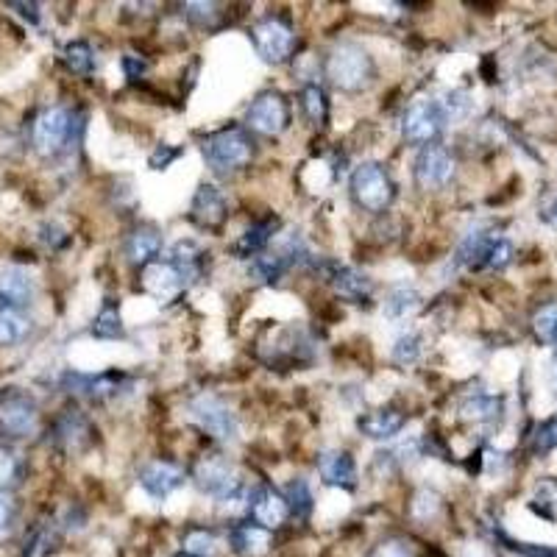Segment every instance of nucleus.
Instances as JSON below:
<instances>
[{"label":"nucleus","mask_w":557,"mask_h":557,"mask_svg":"<svg viewBox=\"0 0 557 557\" xmlns=\"http://www.w3.org/2000/svg\"><path fill=\"white\" fill-rule=\"evenodd\" d=\"M326 78L340 92L365 90L376 76L374 59L357 42H337L326 56Z\"/></svg>","instance_id":"obj_1"},{"label":"nucleus","mask_w":557,"mask_h":557,"mask_svg":"<svg viewBox=\"0 0 557 557\" xmlns=\"http://www.w3.org/2000/svg\"><path fill=\"white\" fill-rule=\"evenodd\" d=\"M201 154L215 176H234L254 159V140L243 126H229L209 134L201 145Z\"/></svg>","instance_id":"obj_2"},{"label":"nucleus","mask_w":557,"mask_h":557,"mask_svg":"<svg viewBox=\"0 0 557 557\" xmlns=\"http://www.w3.org/2000/svg\"><path fill=\"white\" fill-rule=\"evenodd\" d=\"M351 198L365 212H385L396 198V184L379 162H363L351 173Z\"/></svg>","instance_id":"obj_3"},{"label":"nucleus","mask_w":557,"mask_h":557,"mask_svg":"<svg viewBox=\"0 0 557 557\" xmlns=\"http://www.w3.org/2000/svg\"><path fill=\"white\" fill-rule=\"evenodd\" d=\"M78 129H81V120L73 109L51 106L34 123V148L42 156H56L76 140Z\"/></svg>","instance_id":"obj_4"},{"label":"nucleus","mask_w":557,"mask_h":557,"mask_svg":"<svg viewBox=\"0 0 557 557\" xmlns=\"http://www.w3.org/2000/svg\"><path fill=\"white\" fill-rule=\"evenodd\" d=\"M446 126L449 123H446V115H443L441 101L415 98L402 117V137L410 145H424L427 148L429 143H435L441 137V131Z\"/></svg>","instance_id":"obj_5"},{"label":"nucleus","mask_w":557,"mask_h":557,"mask_svg":"<svg viewBox=\"0 0 557 557\" xmlns=\"http://www.w3.org/2000/svg\"><path fill=\"white\" fill-rule=\"evenodd\" d=\"M193 482L198 485V491L207 493L218 502H229V499H237L240 491H243V480L237 474V468L221 457V454H212V457H204L198 460V466L193 471Z\"/></svg>","instance_id":"obj_6"},{"label":"nucleus","mask_w":557,"mask_h":557,"mask_svg":"<svg viewBox=\"0 0 557 557\" xmlns=\"http://www.w3.org/2000/svg\"><path fill=\"white\" fill-rule=\"evenodd\" d=\"M251 39H254V48L260 53V59L268 65H285L296 51V31L285 17L260 20L257 26L251 28Z\"/></svg>","instance_id":"obj_7"},{"label":"nucleus","mask_w":557,"mask_h":557,"mask_svg":"<svg viewBox=\"0 0 557 557\" xmlns=\"http://www.w3.org/2000/svg\"><path fill=\"white\" fill-rule=\"evenodd\" d=\"M187 413L212 438H218V441H234L237 438V415L218 396H212V393L195 396L193 402L187 404Z\"/></svg>","instance_id":"obj_8"},{"label":"nucleus","mask_w":557,"mask_h":557,"mask_svg":"<svg viewBox=\"0 0 557 557\" xmlns=\"http://www.w3.org/2000/svg\"><path fill=\"white\" fill-rule=\"evenodd\" d=\"M37 421V402L28 393L9 390L0 396V438H6V441L28 438L37 429Z\"/></svg>","instance_id":"obj_9"},{"label":"nucleus","mask_w":557,"mask_h":557,"mask_svg":"<svg viewBox=\"0 0 557 557\" xmlns=\"http://www.w3.org/2000/svg\"><path fill=\"white\" fill-rule=\"evenodd\" d=\"M290 126V104L282 92H262L246 112V129L262 137H279Z\"/></svg>","instance_id":"obj_10"},{"label":"nucleus","mask_w":557,"mask_h":557,"mask_svg":"<svg viewBox=\"0 0 557 557\" xmlns=\"http://www.w3.org/2000/svg\"><path fill=\"white\" fill-rule=\"evenodd\" d=\"M413 176L415 184L427 193L429 190H443L454 176V156L441 145H427V148H421V154L415 156Z\"/></svg>","instance_id":"obj_11"},{"label":"nucleus","mask_w":557,"mask_h":557,"mask_svg":"<svg viewBox=\"0 0 557 557\" xmlns=\"http://www.w3.org/2000/svg\"><path fill=\"white\" fill-rule=\"evenodd\" d=\"M246 513L248 519L265 527V530H279L290 519V505H287V499L276 488L257 485L254 491L248 493Z\"/></svg>","instance_id":"obj_12"},{"label":"nucleus","mask_w":557,"mask_h":557,"mask_svg":"<svg viewBox=\"0 0 557 557\" xmlns=\"http://www.w3.org/2000/svg\"><path fill=\"white\" fill-rule=\"evenodd\" d=\"M301 254H304V246L293 237L285 248H276L273 254L254 257V260H251V268H248V276H254L262 285H271L276 279H282L298 260H304Z\"/></svg>","instance_id":"obj_13"},{"label":"nucleus","mask_w":557,"mask_h":557,"mask_svg":"<svg viewBox=\"0 0 557 557\" xmlns=\"http://www.w3.org/2000/svg\"><path fill=\"white\" fill-rule=\"evenodd\" d=\"M137 480L143 485V491L154 499H168L170 493L179 491L184 485V468L176 466V463H168V460H154L148 466L140 468Z\"/></svg>","instance_id":"obj_14"},{"label":"nucleus","mask_w":557,"mask_h":557,"mask_svg":"<svg viewBox=\"0 0 557 557\" xmlns=\"http://www.w3.org/2000/svg\"><path fill=\"white\" fill-rule=\"evenodd\" d=\"M321 271L329 279V285L335 287L337 296L349 298L354 304H363L371 298L374 282L365 273L354 271L349 265H337V262H321Z\"/></svg>","instance_id":"obj_15"},{"label":"nucleus","mask_w":557,"mask_h":557,"mask_svg":"<svg viewBox=\"0 0 557 557\" xmlns=\"http://www.w3.org/2000/svg\"><path fill=\"white\" fill-rule=\"evenodd\" d=\"M140 285H143V290L148 296L173 298L182 293L187 282L182 279V273L173 268V262L154 260L148 262L145 268H140Z\"/></svg>","instance_id":"obj_16"},{"label":"nucleus","mask_w":557,"mask_h":557,"mask_svg":"<svg viewBox=\"0 0 557 557\" xmlns=\"http://www.w3.org/2000/svg\"><path fill=\"white\" fill-rule=\"evenodd\" d=\"M318 474L329 488H346L351 491L357 485V466L354 457L343 449H326L318 454Z\"/></svg>","instance_id":"obj_17"},{"label":"nucleus","mask_w":557,"mask_h":557,"mask_svg":"<svg viewBox=\"0 0 557 557\" xmlns=\"http://www.w3.org/2000/svg\"><path fill=\"white\" fill-rule=\"evenodd\" d=\"M190 218L201 229H218L226 221V198L215 184H201L190 204Z\"/></svg>","instance_id":"obj_18"},{"label":"nucleus","mask_w":557,"mask_h":557,"mask_svg":"<svg viewBox=\"0 0 557 557\" xmlns=\"http://www.w3.org/2000/svg\"><path fill=\"white\" fill-rule=\"evenodd\" d=\"M31 298H34V279L26 271L9 268L6 273H0V310H26Z\"/></svg>","instance_id":"obj_19"},{"label":"nucleus","mask_w":557,"mask_h":557,"mask_svg":"<svg viewBox=\"0 0 557 557\" xmlns=\"http://www.w3.org/2000/svg\"><path fill=\"white\" fill-rule=\"evenodd\" d=\"M496 240H499V234L485 232V229H471V232L460 240L457 254H454V262L463 265V268H471V271H482V268L488 265V254H491Z\"/></svg>","instance_id":"obj_20"},{"label":"nucleus","mask_w":557,"mask_h":557,"mask_svg":"<svg viewBox=\"0 0 557 557\" xmlns=\"http://www.w3.org/2000/svg\"><path fill=\"white\" fill-rule=\"evenodd\" d=\"M229 546L232 552H237L240 557H262L268 555L271 549V530H265L254 521H246V524H237L229 532Z\"/></svg>","instance_id":"obj_21"},{"label":"nucleus","mask_w":557,"mask_h":557,"mask_svg":"<svg viewBox=\"0 0 557 557\" xmlns=\"http://www.w3.org/2000/svg\"><path fill=\"white\" fill-rule=\"evenodd\" d=\"M404 413L393 410V407H382V410H374V413H365L357 418V429L363 432L365 438L371 441H390L393 435H399L404 427Z\"/></svg>","instance_id":"obj_22"},{"label":"nucleus","mask_w":557,"mask_h":557,"mask_svg":"<svg viewBox=\"0 0 557 557\" xmlns=\"http://www.w3.org/2000/svg\"><path fill=\"white\" fill-rule=\"evenodd\" d=\"M276 226H279L276 218H268V221H260L254 223V226H248L246 232L237 237V243L232 246V251L240 257V260L260 257L262 251L271 246L273 234H276Z\"/></svg>","instance_id":"obj_23"},{"label":"nucleus","mask_w":557,"mask_h":557,"mask_svg":"<svg viewBox=\"0 0 557 557\" xmlns=\"http://www.w3.org/2000/svg\"><path fill=\"white\" fill-rule=\"evenodd\" d=\"M170 262L173 268L182 273V279L190 285V282H198L201 273H204V251L195 240H179L173 251H170Z\"/></svg>","instance_id":"obj_24"},{"label":"nucleus","mask_w":557,"mask_h":557,"mask_svg":"<svg viewBox=\"0 0 557 557\" xmlns=\"http://www.w3.org/2000/svg\"><path fill=\"white\" fill-rule=\"evenodd\" d=\"M159 251H162V237L154 229H137L126 240V260L137 268H145L148 262H154Z\"/></svg>","instance_id":"obj_25"},{"label":"nucleus","mask_w":557,"mask_h":557,"mask_svg":"<svg viewBox=\"0 0 557 557\" xmlns=\"http://www.w3.org/2000/svg\"><path fill=\"white\" fill-rule=\"evenodd\" d=\"M418 307H421V296H418L415 287H390L388 298H385V315H388L390 321H407V318H413L415 312H418Z\"/></svg>","instance_id":"obj_26"},{"label":"nucleus","mask_w":557,"mask_h":557,"mask_svg":"<svg viewBox=\"0 0 557 557\" xmlns=\"http://www.w3.org/2000/svg\"><path fill=\"white\" fill-rule=\"evenodd\" d=\"M502 415V399L499 396H471L460 407V418L471 424H493Z\"/></svg>","instance_id":"obj_27"},{"label":"nucleus","mask_w":557,"mask_h":557,"mask_svg":"<svg viewBox=\"0 0 557 557\" xmlns=\"http://www.w3.org/2000/svg\"><path fill=\"white\" fill-rule=\"evenodd\" d=\"M530 510L535 516L557 524V477H544V480L535 485Z\"/></svg>","instance_id":"obj_28"},{"label":"nucleus","mask_w":557,"mask_h":557,"mask_svg":"<svg viewBox=\"0 0 557 557\" xmlns=\"http://www.w3.org/2000/svg\"><path fill=\"white\" fill-rule=\"evenodd\" d=\"M184 552L193 557H218L223 552V541L212 530L204 527H193V530L184 532L182 538Z\"/></svg>","instance_id":"obj_29"},{"label":"nucleus","mask_w":557,"mask_h":557,"mask_svg":"<svg viewBox=\"0 0 557 557\" xmlns=\"http://www.w3.org/2000/svg\"><path fill=\"white\" fill-rule=\"evenodd\" d=\"M301 109H304V115H307L312 126H324L326 117H329V101H326L324 87L304 84V90H301Z\"/></svg>","instance_id":"obj_30"},{"label":"nucleus","mask_w":557,"mask_h":557,"mask_svg":"<svg viewBox=\"0 0 557 557\" xmlns=\"http://www.w3.org/2000/svg\"><path fill=\"white\" fill-rule=\"evenodd\" d=\"M123 318H120V310H117L115 301H106L101 312H98V318H95V324H92V335L101 337V340H117V337H123Z\"/></svg>","instance_id":"obj_31"},{"label":"nucleus","mask_w":557,"mask_h":557,"mask_svg":"<svg viewBox=\"0 0 557 557\" xmlns=\"http://www.w3.org/2000/svg\"><path fill=\"white\" fill-rule=\"evenodd\" d=\"M90 435V424L78 413H67L59 424H56V438L62 441L65 449H78L84 438Z\"/></svg>","instance_id":"obj_32"},{"label":"nucleus","mask_w":557,"mask_h":557,"mask_svg":"<svg viewBox=\"0 0 557 557\" xmlns=\"http://www.w3.org/2000/svg\"><path fill=\"white\" fill-rule=\"evenodd\" d=\"M287 505H290V516H296V519H307L312 513V491L307 480H293L287 485Z\"/></svg>","instance_id":"obj_33"},{"label":"nucleus","mask_w":557,"mask_h":557,"mask_svg":"<svg viewBox=\"0 0 557 557\" xmlns=\"http://www.w3.org/2000/svg\"><path fill=\"white\" fill-rule=\"evenodd\" d=\"M28 335V321L20 312L0 310V346H14Z\"/></svg>","instance_id":"obj_34"},{"label":"nucleus","mask_w":557,"mask_h":557,"mask_svg":"<svg viewBox=\"0 0 557 557\" xmlns=\"http://www.w3.org/2000/svg\"><path fill=\"white\" fill-rule=\"evenodd\" d=\"M65 65L67 70H73L78 76H90L95 67V56L87 42H70L65 48Z\"/></svg>","instance_id":"obj_35"},{"label":"nucleus","mask_w":557,"mask_h":557,"mask_svg":"<svg viewBox=\"0 0 557 557\" xmlns=\"http://www.w3.org/2000/svg\"><path fill=\"white\" fill-rule=\"evenodd\" d=\"M441 513V496L432 491H418L415 493L413 505H410V516L421 524H427Z\"/></svg>","instance_id":"obj_36"},{"label":"nucleus","mask_w":557,"mask_h":557,"mask_svg":"<svg viewBox=\"0 0 557 557\" xmlns=\"http://www.w3.org/2000/svg\"><path fill=\"white\" fill-rule=\"evenodd\" d=\"M365 557H418V549H415L407 538L393 535V538H385V541L371 546Z\"/></svg>","instance_id":"obj_37"},{"label":"nucleus","mask_w":557,"mask_h":557,"mask_svg":"<svg viewBox=\"0 0 557 557\" xmlns=\"http://www.w3.org/2000/svg\"><path fill=\"white\" fill-rule=\"evenodd\" d=\"M441 106H443V115H446V123H457V120H466V117L471 115L474 101H471V95H468V92L454 90L443 98Z\"/></svg>","instance_id":"obj_38"},{"label":"nucleus","mask_w":557,"mask_h":557,"mask_svg":"<svg viewBox=\"0 0 557 557\" xmlns=\"http://www.w3.org/2000/svg\"><path fill=\"white\" fill-rule=\"evenodd\" d=\"M532 332L541 343H555L557 332V304H546L544 310L535 312L532 318Z\"/></svg>","instance_id":"obj_39"},{"label":"nucleus","mask_w":557,"mask_h":557,"mask_svg":"<svg viewBox=\"0 0 557 557\" xmlns=\"http://www.w3.org/2000/svg\"><path fill=\"white\" fill-rule=\"evenodd\" d=\"M184 14H187L190 23H195V26L201 28H212L218 23V17H221L215 3H187V6H184Z\"/></svg>","instance_id":"obj_40"},{"label":"nucleus","mask_w":557,"mask_h":557,"mask_svg":"<svg viewBox=\"0 0 557 557\" xmlns=\"http://www.w3.org/2000/svg\"><path fill=\"white\" fill-rule=\"evenodd\" d=\"M557 449V418L552 421H544L541 427L535 429V435H532V452L535 454H546Z\"/></svg>","instance_id":"obj_41"},{"label":"nucleus","mask_w":557,"mask_h":557,"mask_svg":"<svg viewBox=\"0 0 557 557\" xmlns=\"http://www.w3.org/2000/svg\"><path fill=\"white\" fill-rule=\"evenodd\" d=\"M421 354V337L418 335H402L393 346V360L396 363H415Z\"/></svg>","instance_id":"obj_42"},{"label":"nucleus","mask_w":557,"mask_h":557,"mask_svg":"<svg viewBox=\"0 0 557 557\" xmlns=\"http://www.w3.org/2000/svg\"><path fill=\"white\" fill-rule=\"evenodd\" d=\"M513 262V243L505 240V237H499L496 243H493L491 254H488V265L485 268H491V271H502Z\"/></svg>","instance_id":"obj_43"},{"label":"nucleus","mask_w":557,"mask_h":557,"mask_svg":"<svg viewBox=\"0 0 557 557\" xmlns=\"http://www.w3.org/2000/svg\"><path fill=\"white\" fill-rule=\"evenodd\" d=\"M182 156V148H173V145H159L154 154L148 156V165L151 170H165L173 162V159H179Z\"/></svg>","instance_id":"obj_44"},{"label":"nucleus","mask_w":557,"mask_h":557,"mask_svg":"<svg viewBox=\"0 0 557 557\" xmlns=\"http://www.w3.org/2000/svg\"><path fill=\"white\" fill-rule=\"evenodd\" d=\"M502 541H505L510 549H516V552H521V555L527 557H557V549H552V546L521 544V541H513V538H507V535H502Z\"/></svg>","instance_id":"obj_45"},{"label":"nucleus","mask_w":557,"mask_h":557,"mask_svg":"<svg viewBox=\"0 0 557 557\" xmlns=\"http://www.w3.org/2000/svg\"><path fill=\"white\" fill-rule=\"evenodd\" d=\"M20 474V463L12 452L0 449V485H9Z\"/></svg>","instance_id":"obj_46"},{"label":"nucleus","mask_w":557,"mask_h":557,"mask_svg":"<svg viewBox=\"0 0 557 557\" xmlns=\"http://www.w3.org/2000/svg\"><path fill=\"white\" fill-rule=\"evenodd\" d=\"M123 70H126L129 78H140L148 73V62H145L143 56H137V53H126L123 56Z\"/></svg>","instance_id":"obj_47"},{"label":"nucleus","mask_w":557,"mask_h":557,"mask_svg":"<svg viewBox=\"0 0 557 557\" xmlns=\"http://www.w3.org/2000/svg\"><path fill=\"white\" fill-rule=\"evenodd\" d=\"M12 521H14V502L6 496V493H0V538L12 530Z\"/></svg>","instance_id":"obj_48"},{"label":"nucleus","mask_w":557,"mask_h":557,"mask_svg":"<svg viewBox=\"0 0 557 557\" xmlns=\"http://www.w3.org/2000/svg\"><path fill=\"white\" fill-rule=\"evenodd\" d=\"M12 9H17L20 17H26L31 23H39V14H37V3H12Z\"/></svg>","instance_id":"obj_49"},{"label":"nucleus","mask_w":557,"mask_h":557,"mask_svg":"<svg viewBox=\"0 0 557 557\" xmlns=\"http://www.w3.org/2000/svg\"><path fill=\"white\" fill-rule=\"evenodd\" d=\"M549 382H552V390H555L557 396V354L555 360H552V365H549Z\"/></svg>","instance_id":"obj_50"},{"label":"nucleus","mask_w":557,"mask_h":557,"mask_svg":"<svg viewBox=\"0 0 557 557\" xmlns=\"http://www.w3.org/2000/svg\"><path fill=\"white\" fill-rule=\"evenodd\" d=\"M549 221L557 223V198H555V201H552V207H549Z\"/></svg>","instance_id":"obj_51"},{"label":"nucleus","mask_w":557,"mask_h":557,"mask_svg":"<svg viewBox=\"0 0 557 557\" xmlns=\"http://www.w3.org/2000/svg\"><path fill=\"white\" fill-rule=\"evenodd\" d=\"M176 557H193V555H187V552H182V555H176Z\"/></svg>","instance_id":"obj_52"},{"label":"nucleus","mask_w":557,"mask_h":557,"mask_svg":"<svg viewBox=\"0 0 557 557\" xmlns=\"http://www.w3.org/2000/svg\"><path fill=\"white\" fill-rule=\"evenodd\" d=\"M555 349H557V332H555Z\"/></svg>","instance_id":"obj_53"}]
</instances>
